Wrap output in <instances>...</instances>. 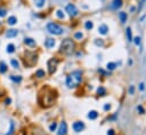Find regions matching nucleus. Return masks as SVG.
<instances>
[{
  "instance_id": "obj_1",
  "label": "nucleus",
  "mask_w": 146,
  "mask_h": 135,
  "mask_svg": "<svg viewBox=\"0 0 146 135\" xmlns=\"http://www.w3.org/2000/svg\"><path fill=\"white\" fill-rule=\"evenodd\" d=\"M81 81H82L81 72H80V71H74V72H72L66 78V86H67L68 88H73V87L78 86Z\"/></svg>"
},
{
  "instance_id": "obj_2",
  "label": "nucleus",
  "mask_w": 146,
  "mask_h": 135,
  "mask_svg": "<svg viewBox=\"0 0 146 135\" xmlns=\"http://www.w3.org/2000/svg\"><path fill=\"white\" fill-rule=\"evenodd\" d=\"M74 47H75L74 42H73L71 39H65V40H63L61 43V53H63V54H65V55H70L73 53Z\"/></svg>"
},
{
  "instance_id": "obj_3",
  "label": "nucleus",
  "mask_w": 146,
  "mask_h": 135,
  "mask_svg": "<svg viewBox=\"0 0 146 135\" xmlns=\"http://www.w3.org/2000/svg\"><path fill=\"white\" fill-rule=\"evenodd\" d=\"M47 30L49 33L55 34V36H59V34H62L64 32L63 27L59 26V25L56 24V23H49V24L47 25Z\"/></svg>"
},
{
  "instance_id": "obj_4",
  "label": "nucleus",
  "mask_w": 146,
  "mask_h": 135,
  "mask_svg": "<svg viewBox=\"0 0 146 135\" xmlns=\"http://www.w3.org/2000/svg\"><path fill=\"white\" fill-rule=\"evenodd\" d=\"M66 11L68 13V15L71 16H77L78 15V8L73 4H68L66 6Z\"/></svg>"
},
{
  "instance_id": "obj_5",
  "label": "nucleus",
  "mask_w": 146,
  "mask_h": 135,
  "mask_svg": "<svg viewBox=\"0 0 146 135\" xmlns=\"http://www.w3.org/2000/svg\"><path fill=\"white\" fill-rule=\"evenodd\" d=\"M57 59H49L48 61V70H49V73H54L55 71H56V66H57Z\"/></svg>"
},
{
  "instance_id": "obj_6",
  "label": "nucleus",
  "mask_w": 146,
  "mask_h": 135,
  "mask_svg": "<svg viewBox=\"0 0 146 135\" xmlns=\"http://www.w3.org/2000/svg\"><path fill=\"white\" fill-rule=\"evenodd\" d=\"M73 129L77 133L82 132V130L84 129V124L82 123V121H75V123L73 124Z\"/></svg>"
},
{
  "instance_id": "obj_7",
  "label": "nucleus",
  "mask_w": 146,
  "mask_h": 135,
  "mask_svg": "<svg viewBox=\"0 0 146 135\" xmlns=\"http://www.w3.org/2000/svg\"><path fill=\"white\" fill-rule=\"evenodd\" d=\"M66 133H67V125H66L65 121H63V123L59 125V128H58L57 134H58V135H66Z\"/></svg>"
},
{
  "instance_id": "obj_8",
  "label": "nucleus",
  "mask_w": 146,
  "mask_h": 135,
  "mask_svg": "<svg viewBox=\"0 0 146 135\" xmlns=\"http://www.w3.org/2000/svg\"><path fill=\"white\" fill-rule=\"evenodd\" d=\"M18 34V31L15 29H10V30H7L6 32V37L7 38H14V37H16Z\"/></svg>"
},
{
  "instance_id": "obj_9",
  "label": "nucleus",
  "mask_w": 146,
  "mask_h": 135,
  "mask_svg": "<svg viewBox=\"0 0 146 135\" xmlns=\"http://www.w3.org/2000/svg\"><path fill=\"white\" fill-rule=\"evenodd\" d=\"M24 43L26 46H29V47H33V46H35V40L33 38H25Z\"/></svg>"
},
{
  "instance_id": "obj_10",
  "label": "nucleus",
  "mask_w": 146,
  "mask_h": 135,
  "mask_svg": "<svg viewBox=\"0 0 146 135\" xmlns=\"http://www.w3.org/2000/svg\"><path fill=\"white\" fill-rule=\"evenodd\" d=\"M122 6V0H113V2H112L111 7L113 9H118L120 8V7Z\"/></svg>"
},
{
  "instance_id": "obj_11",
  "label": "nucleus",
  "mask_w": 146,
  "mask_h": 135,
  "mask_svg": "<svg viewBox=\"0 0 146 135\" xmlns=\"http://www.w3.org/2000/svg\"><path fill=\"white\" fill-rule=\"evenodd\" d=\"M45 46L47 48H52L55 46V40H54V39H51V38H48L47 40L45 41Z\"/></svg>"
},
{
  "instance_id": "obj_12",
  "label": "nucleus",
  "mask_w": 146,
  "mask_h": 135,
  "mask_svg": "<svg viewBox=\"0 0 146 135\" xmlns=\"http://www.w3.org/2000/svg\"><path fill=\"white\" fill-rule=\"evenodd\" d=\"M98 31H99L100 34H106L107 31H108V27H107V25L105 24H102L99 27H98Z\"/></svg>"
},
{
  "instance_id": "obj_13",
  "label": "nucleus",
  "mask_w": 146,
  "mask_h": 135,
  "mask_svg": "<svg viewBox=\"0 0 146 135\" xmlns=\"http://www.w3.org/2000/svg\"><path fill=\"white\" fill-rule=\"evenodd\" d=\"M6 52L8 53V54H13V53L15 52V46H14L13 43H8L6 47Z\"/></svg>"
},
{
  "instance_id": "obj_14",
  "label": "nucleus",
  "mask_w": 146,
  "mask_h": 135,
  "mask_svg": "<svg viewBox=\"0 0 146 135\" xmlns=\"http://www.w3.org/2000/svg\"><path fill=\"white\" fill-rule=\"evenodd\" d=\"M34 1V5H35L38 8H42L46 4V0H33Z\"/></svg>"
},
{
  "instance_id": "obj_15",
  "label": "nucleus",
  "mask_w": 146,
  "mask_h": 135,
  "mask_svg": "<svg viewBox=\"0 0 146 135\" xmlns=\"http://www.w3.org/2000/svg\"><path fill=\"white\" fill-rule=\"evenodd\" d=\"M7 70H8V68H7V64L5 63V62H0V73H5L7 72Z\"/></svg>"
},
{
  "instance_id": "obj_16",
  "label": "nucleus",
  "mask_w": 146,
  "mask_h": 135,
  "mask_svg": "<svg viewBox=\"0 0 146 135\" xmlns=\"http://www.w3.org/2000/svg\"><path fill=\"white\" fill-rule=\"evenodd\" d=\"M97 116H98V113H97V111H95V110H93V111H90L88 113V118L91 119V120L96 119V118H97Z\"/></svg>"
},
{
  "instance_id": "obj_17",
  "label": "nucleus",
  "mask_w": 146,
  "mask_h": 135,
  "mask_svg": "<svg viewBox=\"0 0 146 135\" xmlns=\"http://www.w3.org/2000/svg\"><path fill=\"white\" fill-rule=\"evenodd\" d=\"M8 24L9 25H15L16 23H17V18L15 17V16H10V17H8Z\"/></svg>"
},
{
  "instance_id": "obj_18",
  "label": "nucleus",
  "mask_w": 146,
  "mask_h": 135,
  "mask_svg": "<svg viewBox=\"0 0 146 135\" xmlns=\"http://www.w3.org/2000/svg\"><path fill=\"white\" fill-rule=\"evenodd\" d=\"M10 127H9V129H8V132L6 133V135H11L14 133V129H15V124H14V121H10Z\"/></svg>"
},
{
  "instance_id": "obj_19",
  "label": "nucleus",
  "mask_w": 146,
  "mask_h": 135,
  "mask_svg": "<svg viewBox=\"0 0 146 135\" xmlns=\"http://www.w3.org/2000/svg\"><path fill=\"white\" fill-rule=\"evenodd\" d=\"M35 76H36V77H38V78H43V77H45V76H46V73H45V71H43V70H41V69H39V70L35 72Z\"/></svg>"
},
{
  "instance_id": "obj_20",
  "label": "nucleus",
  "mask_w": 146,
  "mask_h": 135,
  "mask_svg": "<svg viewBox=\"0 0 146 135\" xmlns=\"http://www.w3.org/2000/svg\"><path fill=\"white\" fill-rule=\"evenodd\" d=\"M10 64L13 65L14 69H18V66H20V63H18V61H17V59H15V58L11 59V61H10Z\"/></svg>"
},
{
  "instance_id": "obj_21",
  "label": "nucleus",
  "mask_w": 146,
  "mask_h": 135,
  "mask_svg": "<svg viewBox=\"0 0 146 135\" xmlns=\"http://www.w3.org/2000/svg\"><path fill=\"white\" fill-rule=\"evenodd\" d=\"M119 17H120V20H121V22H122V23L127 22V14H125V13H120V14H119Z\"/></svg>"
},
{
  "instance_id": "obj_22",
  "label": "nucleus",
  "mask_w": 146,
  "mask_h": 135,
  "mask_svg": "<svg viewBox=\"0 0 146 135\" xmlns=\"http://www.w3.org/2000/svg\"><path fill=\"white\" fill-rule=\"evenodd\" d=\"M10 79L13 80V81H15V82H21V81H22V77H21V76H11Z\"/></svg>"
},
{
  "instance_id": "obj_23",
  "label": "nucleus",
  "mask_w": 146,
  "mask_h": 135,
  "mask_svg": "<svg viewBox=\"0 0 146 135\" xmlns=\"http://www.w3.org/2000/svg\"><path fill=\"white\" fill-rule=\"evenodd\" d=\"M56 15H57V17L61 18V20H64V17H65V14H64L61 9H58V10L56 11Z\"/></svg>"
},
{
  "instance_id": "obj_24",
  "label": "nucleus",
  "mask_w": 146,
  "mask_h": 135,
  "mask_svg": "<svg viewBox=\"0 0 146 135\" xmlns=\"http://www.w3.org/2000/svg\"><path fill=\"white\" fill-rule=\"evenodd\" d=\"M84 27H86L87 30H91L94 27V24L93 22H90V21H88V22H86V24H84Z\"/></svg>"
},
{
  "instance_id": "obj_25",
  "label": "nucleus",
  "mask_w": 146,
  "mask_h": 135,
  "mask_svg": "<svg viewBox=\"0 0 146 135\" xmlns=\"http://www.w3.org/2000/svg\"><path fill=\"white\" fill-rule=\"evenodd\" d=\"M127 37H128V40H129V41L132 40V37H131V29H130V27H128V29H127Z\"/></svg>"
},
{
  "instance_id": "obj_26",
  "label": "nucleus",
  "mask_w": 146,
  "mask_h": 135,
  "mask_svg": "<svg viewBox=\"0 0 146 135\" xmlns=\"http://www.w3.org/2000/svg\"><path fill=\"white\" fill-rule=\"evenodd\" d=\"M74 38L78 39V40H81V39L83 38V34H82L81 32H77V33L74 34Z\"/></svg>"
},
{
  "instance_id": "obj_27",
  "label": "nucleus",
  "mask_w": 146,
  "mask_h": 135,
  "mask_svg": "<svg viewBox=\"0 0 146 135\" xmlns=\"http://www.w3.org/2000/svg\"><path fill=\"white\" fill-rule=\"evenodd\" d=\"M105 92H106V91H105V88H104V87H99V88L97 89V93L99 94V95H104V94H105Z\"/></svg>"
},
{
  "instance_id": "obj_28",
  "label": "nucleus",
  "mask_w": 146,
  "mask_h": 135,
  "mask_svg": "<svg viewBox=\"0 0 146 135\" xmlns=\"http://www.w3.org/2000/svg\"><path fill=\"white\" fill-rule=\"evenodd\" d=\"M106 66H107V69H108V70H113V69L116 66V64L115 63H107Z\"/></svg>"
},
{
  "instance_id": "obj_29",
  "label": "nucleus",
  "mask_w": 146,
  "mask_h": 135,
  "mask_svg": "<svg viewBox=\"0 0 146 135\" xmlns=\"http://www.w3.org/2000/svg\"><path fill=\"white\" fill-rule=\"evenodd\" d=\"M56 127H57V124H56V123H52L51 125L49 126V129H50V132H54V130L56 129Z\"/></svg>"
},
{
  "instance_id": "obj_30",
  "label": "nucleus",
  "mask_w": 146,
  "mask_h": 135,
  "mask_svg": "<svg viewBox=\"0 0 146 135\" xmlns=\"http://www.w3.org/2000/svg\"><path fill=\"white\" fill-rule=\"evenodd\" d=\"M6 14H7L6 9H4V8L0 9V17H5V16H6Z\"/></svg>"
},
{
  "instance_id": "obj_31",
  "label": "nucleus",
  "mask_w": 146,
  "mask_h": 135,
  "mask_svg": "<svg viewBox=\"0 0 146 135\" xmlns=\"http://www.w3.org/2000/svg\"><path fill=\"white\" fill-rule=\"evenodd\" d=\"M134 41H135V43H136L137 46L140 45V38H139V37H136V38L134 39Z\"/></svg>"
},
{
  "instance_id": "obj_32",
  "label": "nucleus",
  "mask_w": 146,
  "mask_h": 135,
  "mask_svg": "<svg viewBox=\"0 0 146 135\" xmlns=\"http://www.w3.org/2000/svg\"><path fill=\"white\" fill-rule=\"evenodd\" d=\"M96 45H98V46H103V41H102V39H98V40L96 41Z\"/></svg>"
},
{
  "instance_id": "obj_33",
  "label": "nucleus",
  "mask_w": 146,
  "mask_h": 135,
  "mask_svg": "<svg viewBox=\"0 0 146 135\" xmlns=\"http://www.w3.org/2000/svg\"><path fill=\"white\" fill-rule=\"evenodd\" d=\"M5 103H6L7 105H8V104H10V103H11V100H10V98H6V101H5Z\"/></svg>"
},
{
  "instance_id": "obj_34",
  "label": "nucleus",
  "mask_w": 146,
  "mask_h": 135,
  "mask_svg": "<svg viewBox=\"0 0 146 135\" xmlns=\"http://www.w3.org/2000/svg\"><path fill=\"white\" fill-rule=\"evenodd\" d=\"M107 135H114V130L113 129H110L108 132H107Z\"/></svg>"
},
{
  "instance_id": "obj_35",
  "label": "nucleus",
  "mask_w": 146,
  "mask_h": 135,
  "mask_svg": "<svg viewBox=\"0 0 146 135\" xmlns=\"http://www.w3.org/2000/svg\"><path fill=\"white\" fill-rule=\"evenodd\" d=\"M137 110H138L140 113H144V110H143V108H141V107H138V108H137Z\"/></svg>"
},
{
  "instance_id": "obj_36",
  "label": "nucleus",
  "mask_w": 146,
  "mask_h": 135,
  "mask_svg": "<svg viewBox=\"0 0 146 135\" xmlns=\"http://www.w3.org/2000/svg\"><path fill=\"white\" fill-rule=\"evenodd\" d=\"M110 108H111V105H110V104H106V105L104 107V110H110Z\"/></svg>"
},
{
  "instance_id": "obj_37",
  "label": "nucleus",
  "mask_w": 146,
  "mask_h": 135,
  "mask_svg": "<svg viewBox=\"0 0 146 135\" xmlns=\"http://www.w3.org/2000/svg\"><path fill=\"white\" fill-rule=\"evenodd\" d=\"M139 88H140V91H143V89H144V84H140V87H139Z\"/></svg>"
}]
</instances>
